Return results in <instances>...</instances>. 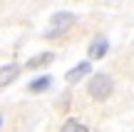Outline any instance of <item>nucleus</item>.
<instances>
[{
    "label": "nucleus",
    "mask_w": 134,
    "mask_h": 132,
    "mask_svg": "<svg viewBox=\"0 0 134 132\" xmlns=\"http://www.w3.org/2000/svg\"><path fill=\"white\" fill-rule=\"evenodd\" d=\"M112 90H114V82H112V77H109V75H104V72L92 75L90 85H87V92H90V97H92V100H99V102L109 97Z\"/></svg>",
    "instance_id": "nucleus-1"
},
{
    "label": "nucleus",
    "mask_w": 134,
    "mask_h": 132,
    "mask_svg": "<svg viewBox=\"0 0 134 132\" xmlns=\"http://www.w3.org/2000/svg\"><path fill=\"white\" fill-rule=\"evenodd\" d=\"M72 23H75V15H72V13H67V10L55 13V15H52V28H55V30H52V33H47V38H50V35H62Z\"/></svg>",
    "instance_id": "nucleus-2"
},
{
    "label": "nucleus",
    "mask_w": 134,
    "mask_h": 132,
    "mask_svg": "<svg viewBox=\"0 0 134 132\" xmlns=\"http://www.w3.org/2000/svg\"><path fill=\"white\" fill-rule=\"evenodd\" d=\"M107 50H109V43H107L104 35H99V38L90 45V57H92V60H102V57L107 55Z\"/></svg>",
    "instance_id": "nucleus-3"
},
{
    "label": "nucleus",
    "mask_w": 134,
    "mask_h": 132,
    "mask_svg": "<svg viewBox=\"0 0 134 132\" xmlns=\"http://www.w3.org/2000/svg\"><path fill=\"white\" fill-rule=\"evenodd\" d=\"M90 70H92V65H90V62H80V65H75V67H72L70 72L65 75V80H67L70 85H75V82H80V80L85 77Z\"/></svg>",
    "instance_id": "nucleus-4"
},
{
    "label": "nucleus",
    "mask_w": 134,
    "mask_h": 132,
    "mask_svg": "<svg viewBox=\"0 0 134 132\" xmlns=\"http://www.w3.org/2000/svg\"><path fill=\"white\" fill-rule=\"evenodd\" d=\"M20 75V65H5V67H0V87H5V85H10L15 77Z\"/></svg>",
    "instance_id": "nucleus-5"
},
{
    "label": "nucleus",
    "mask_w": 134,
    "mask_h": 132,
    "mask_svg": "<svg viewBox=\"0 0 134 132\" xmlns=\"http://www.w3.org/2000/svg\"><path fill=\"white\" fill-rule=\"evenodd\" d=\"M52 57H55L52 52H40V55H35V57L27 60V70H37V67H42V65L52 62Z\"/></svg>",
    "instance_id": "nucleus-6"
},
{
    "label": "nucleus",
    "mask_w": 134,
    "mask_h": 132,
    "mask_svg": "<svg viewBox=\"0 0 134 132\" xmlns=\"http://www.w3.org/2000/svg\"><path fill=\"white\" fill-rule=\"evenodd\" d=\"M50 85H52V77H50V75H42V77L32 80V82L27 85V90H30V92H45Z\"/></svg>",
    "instance_id": "nucleus-7"
},
{
    "label": "nucleus",
    "mask_w": 134,
    "mask_h": 132,
    "mask_svg": "<svg viewBox=\"0 0 134 132\" xmlns=\"http://www.w3.org/2000/svg\"><path fill=\"white\" fill-rule=\"evenodd\" d=\"M60 132H90V130H87L85 125L80 122V120H67V122L62 125V130H60Z\"/></svg>",
    "instance_id": "nucleus-8"
},
{
    "label": "nucleus",
    "mask_w": 134,
    "mask_h": 132,
    "mask_svg": "<svg viewBox=\"0 0 134 132\" xmlns=\"http://www.w3.org/2000/svg\"><path fill=\"white\" fill-rule=\"evenodd\" d=\"M0 127H3V117H0Z\"/></svg>",
    "instance_id": "nucleus-9"
}]
</instances>
